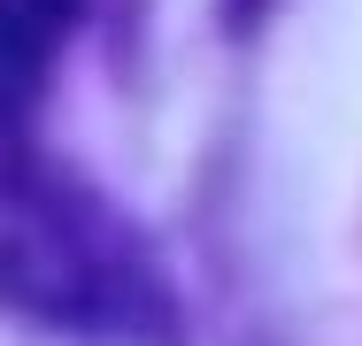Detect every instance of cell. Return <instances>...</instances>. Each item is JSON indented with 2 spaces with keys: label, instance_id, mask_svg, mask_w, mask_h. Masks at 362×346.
<instances>
[{
  "label": "cell",
  "instance_id": "1",
  "mask_svg": "<svg viewBox=\"0 0 362 346\" xmlns=\"http://www.w3.org/2000/svg\"><path fill=\"white\" fill-rule=\"evenodd\" d=\"M0 308L85 339H170L177 308L139 231L70 177L0 185Z\"/></svg>",
  "mask_w": 362,
  "mask_h": 346
},
{
  "label": "cell",
  "instance_id": "2",
  "mask_svg": "<svg viewBox=\"0 0 362 346\" xmlns=\"http://www.w3.org/2000/svg\"><path fill=\"white\" fill-rule=\"evenodd\" d=\"M93 0H0V185H16L31 169V116L47 100L54 54L85 23Z\"/></svg>",
  "mask_w": 362,
  "mask_h": 346
},
{
  "label": "cell",
  "instance_id": "3",
  "mask_svg": "<svg viewBox=\"0 0 362 346\" xmlns=\"http://www.w3.org/2000/svg\"><path fill=\"white\" fill-rule=\"evenodd\" d=\"M255 8H262V0H231V23H247V16H255Z\"/></svg>",
  "mask_w": 362,
  "mask_h": 346
}]
</instances>
